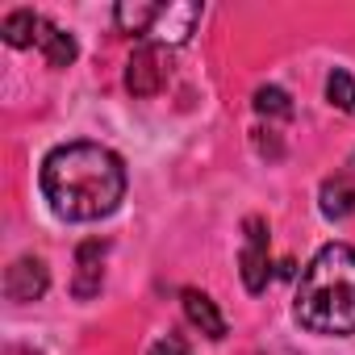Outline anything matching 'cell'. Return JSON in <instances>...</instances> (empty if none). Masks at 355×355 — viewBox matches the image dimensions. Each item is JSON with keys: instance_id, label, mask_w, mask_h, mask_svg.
<instances>
[{"instance_id": "obj_1", "label": "cell", "mask_w": 355, "mask_h": 355, "mask_svg": "<svg viewBox=\"0 0 355 355\" xmlns=\"http://www.w3.org/2000/svg\"><path fill=\"white\" fill-rule=\"evenodd\" d=\"M42 197L63 222H101L125 197V163L101 142H63L42 159Z\"/></svg>"}, {"instance_id": "obj_2", "label": "cell", "mask_w": 355, "mask_h": 355, "mask_svg": "<svg viewBox=\"0 0 355 355\" xmlns=\"http://www.w3.org/2000/svg\"><path fill=\"white\" fill-rule=\"evenodd\" d=\"M293 318L309 334H355V247L326 243L301 272Z\"/></svg>"}, {"instance_id": "obj_3", "label": "cell", "mask_w": 355, "mask_h": 355, "mask_svg": "<svg viewBox=\"0 0 355 355\" xmlns=\"http://www.w3.org/2000/svg\"><path fill=\"white\" fill-rule=\"evenodd\" d=\"M272 276V259H268V222L263 218H247L243 222V284L247 293H263Z\"/></svg>"}, {"instance_id": "obj_4", "label": "cell", "mask_w": 355, "mask_h": 355, "mask_svg": "<svg viewBox=\"0 0 355 355\" xmlns=\"http://www.w3.org/2000/svg\"><path fill=\"white\" fill-rule=\"evenodd\" d=\"M201 21V5H159L155 9V21L146 30L142 42H155V46H184L193 38V26Z\"/></svg>"}, {"instance_id": "obj_5", "label": "cell", "mask_w": 355, "mask_h": 355, "mask_svg": "<svg viewBox=\"0 0 355 355\" xmlns=\"http://www.w3.org/2000/svg\"><path fill=\"white\" fill-rule=\"evenodd\" d=\"M167 84V63H163V46L155 42H138L130 63H125V88L134 96H155Z\"/></svg>"}, {"instance_id": "obj_6", "label": "cell", "mask_w": 355, "mask_h": 355, "mask_svg": "<svg viewBox=\"0 0 355 355\" xmlns=\"http://www.w3.org/2000/svg\"><path fill=\"white\" fill-rule=\"evenodd\" d=\"M105 251L109 243L101 239H84L76 247V272H71V297L76 301H92L105 284Z\"/></svg>"}, {"instance_id": "obj_7", "label": "cell", "mask_w": 355, "mask_h": 355, "mask_svg": "<svg viewBox=\"0 0 355 355\" xmlns=\"http://www.w3.org/2000/svg\"><path fill=\"white\" fill-rule=\"evenodd\" d=\"M46 288H51V272L38 255H21L9 263V272H5V297L9 301L26 305V301H38Z\"/></svg>"}, {"instance_id": "obj_8", "label": "cell", "mask_w": 355, "mask_h": 355, "mask_svg": "<svg viewBox=\"0 0 355 355\" xmlns=\"http://www.w3.org/2000/svg\"><path fill=\"white\" fill-rule=\"evenodd\" d=\"M180 301H184L189 322H193V326H201V334H209V338H226V318L218 313V305H214V297H209V293H201V288H184V293H180Z\"/></svg>"}, {"instance_id": "obj_9", "label": "cell", "mask_w": 355, "mask_h": 355, "mask_svg": "<svg viewBox=\"0 0 355 355\" xmlns=\"http://www.w3.org/2000/svg\"><path fill=\"white\" fill-rule=\"evenodd\" d=\"M42 13H34V9H13V13H5V21H0V38H5L13 51H30V46H38V34H42Z\"/></svg>"}, {"instance_id": "obj_10", "label": "cell", "mask_w": 355, "mask_h": 355, "mask_svg": "<svg viewBox=\"0 0 355 355\" xmlns=\"http://www.w3.org/2000/svg\"><path fill=\"white\" fill-rule=\"evenodd\" d=\"M318 209H322V218H330V222L351 218V214H355V184L347 180V175H330V180L322 184V193H318Z\"/></svg>"}, {"instance_id": "obj_11", "label": "cell", "mask_w": 355, "mask_h": 355, "mask_svg": "<svg viewBox=\"0 0 355 355\" xmlns=\"http://www.w3.org/2000/svg\"><path fill=\"white\" fill-rule=\"evenodd\" d=\"M34 51H42V59L51 67H71L76 63V38L67 30H59L55 21H42V34H38V46Z\"/></svg>"}, {"instance_id": "obj_12", "label": "cell", "mask_w": 355, "mask_h": 355, "mask_svg": "<svg viewBox=\"0 0 355 355\" xmlns=\"http://www.w3.org/2000/svg\"><path fill=\"white\" fill-rule=\"evenodd\" d=\"M155 9L159 5H142V0H134V5H117V26L125 30V34H138V38H146V30H150V21H155Z\"/></svg>"}, {"instance_id": "obj_13", "label": "cell", "mask_w": 355, "mask_h": 355, "mask_svg": "<svg viewBox=\"0 0 355 355\" xmlns=\"http://www.w3.org/2000/svg\"><path fill=\"white\" fill-rule=\"evenodd\" d=\"M326 96H330V105H338L343 113H355V80H351L343 67H334V71L326 76Z\"/></svg>"}, {"instance_id": "obj_14", "label": "cell", "mask_w": 355, "mask_h": 355, "mask_svg": "<svg viewBox=\"0 0 355 355\" xmlns=\"http://www.w3.org/2000/svg\"><path fill=\"white\" fill-rule=\"evenodd\" d=\"M255 109L263 113V117H293V105H288V96L280 92V88H259L255 92Z\"/></svg>"}, {"instance_id": "obj_15", "label": "cell", "mask_w": 355, "mask_h": 355, "mask_svg": "<svg viewBox=\"0 0 355 355\" xmlns=\"http://www.w3.org/2000/svg\"><path fill=\"white\" fill-rule=\"evenodd\" d=\"M150 355H193V351H189V343H184L180 334H171V330H167L163 338H155Z\"/></svg>"}, {"instance_id": "obj_16", "label": "cell", "mask_w": 355, "mask_h": 355, "mask_svg": "<svg viewBox=\"0 0 355 355\" xmlns=\"http://www.w3.org/2000/svg\"><path fill=\"white\" fill-rule=\"evenodd\" d=\"M351 167H355V159H351Z\"/></svg>"}]
</instances>
